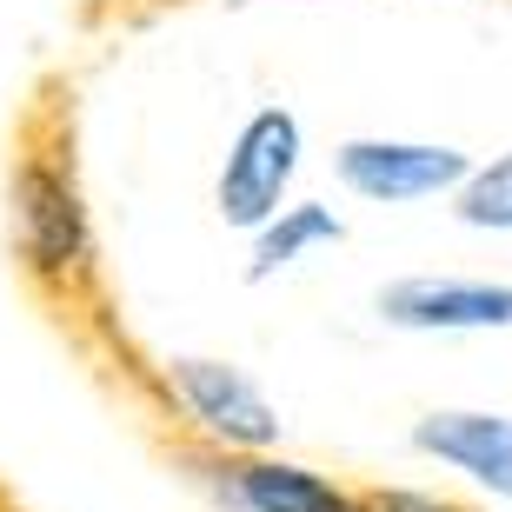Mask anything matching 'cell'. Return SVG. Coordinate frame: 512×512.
<instances>
[{"instance_id":"obj_1","label":"cell","mask_w":512,"mask_h":512,"mask_svg":"<svg viewBox=\"0 0 512 512\" xmlns=\"http://www.w3.org/2000/svg\"><path fill=\"white\" fill-rule=\"evenodd\" d=\"M300 120L286 114V107H260V114L240 127L233 140L227 167H220V220L227 227H273L286 213V187H293V173H300Z\"/></svg>"},{"instance_id":"obj_2","label":"cell","mask_w":512,"mask_h":512,"mask_svg":"<svg viewBox=\"0 0 512 512\" xmlns=\"http://www.w3.org/2000/svg\"><path fill=\"white\" fill-rule=\"evenodd\" d=\"M14 227H20V253L40 273H80L87 266L94 233H87V207H80V187H74L67 160L34 153L14 173Z\"/></svg>"},{"instance_id":"obj_3","label":"cell","mask_w":512,"mask_h":512,"mask_svg":"<svg viewBox=\"0 0 512 512\" xmlns=\"http://www.w3.org/2000/svg\"><path fill=\"white\" fill-rule=\"evenodd\" d=\"M340 180L360 200H433V193H453L473 180V160L459 147H426V140H346L340 147Z\"/></svg>"},{"instance_id":"obj_4","label":"cell","mask_w":512,"mask_h":512,"mask_svg":"<svg viewBox=\"0 0 512 512\" xmlns=\"http://www.w3.org/2000/svg\"><path fill=\"white\" fill-rule=\"evenodd\" d=\"M380 320L406 333H493V326H512V286L413 273V280L380 286Z\"/></svg>"},{"instance_id":"obj_5","label":"cell","mask_w":512,"mask_h":512,"mask_svg":"<svg viewBox=\"0 0 512 512\" xmlns=\"http://www.w3.org/2000/svg\"><path fill=\"white\" fill-rule=\"evenodd\" d=\"M167 380L173 393L187 399V413L207 426L213 439H227V446H273L280 439V413L266 406V393L227 360H200V353H180L167 360Z\"/></svg>"},{"instance_id":"obj_6","label":"cell","mask_w":512,"mask_h":512,"mask_svg":"<svg viewBox=\"0 0 512 512\" xmlns=\"http://www.w3.org/2000/svg\"><path fill=\"white\" fill-rule=\"evenodd\" d=\"M413 446L512 499V413H426L413 426Z\"/></svg>"},{"instance_id":"obj_7","label":"cell","mask_w":512,"mask_h":512,"mask_svg":"<svg viewBox=\"0 0 512 512\" xmlns=\"http://www.w3.org/2000/svg\"><path fill=\"white\" fill-rule=\"evenodd\" d=\"M233 499L247 512H353V499L293 459H253L233 473Z\"/></svg>"},{"instance_id":"obj_8","label":"cell","mask_w":512,"mask_h":512,"mask_svg":"<svg viewBox=\"0 0 512 512\" xmlns=\"http://www.w3.org/2000/svg\"><path fill=\"white\" fill-rule=\"evenodd\" d=\"M340 240H346L340 213L320 207V200H300V207H286L273 227H260L247 280H273V273H280V266H293L300 253H313V247H340Z\"/></svg>"},{"instance_id":"obj_9","label":"cell","mask_w":512,"mask_h":512,"mask_svg":"<svg viewBox=\"0 0 512 512\" xmlns=\"http://www.w3.org/2000/svg\"><path fill=\"white\" fill-rule=\"evenodd\" d=\"M459 220L512 233V153H499L493 167H473V180L459 187Z\"/></svg>"},{"instance_id":"obj_10","label":"cell","mask_w":512,"mask_h":512,"mask_svg":"<svg viewBox=\"0 0 512 512\" xmlns=\"http://www.w3.org/2000/svg\"><path fill=\"white\" fill-rule=\"evenodd\" d=\"M353 512H446V506H439V499H426V493H386V499L353 506Z\"/></svg>"}]
</instances>
